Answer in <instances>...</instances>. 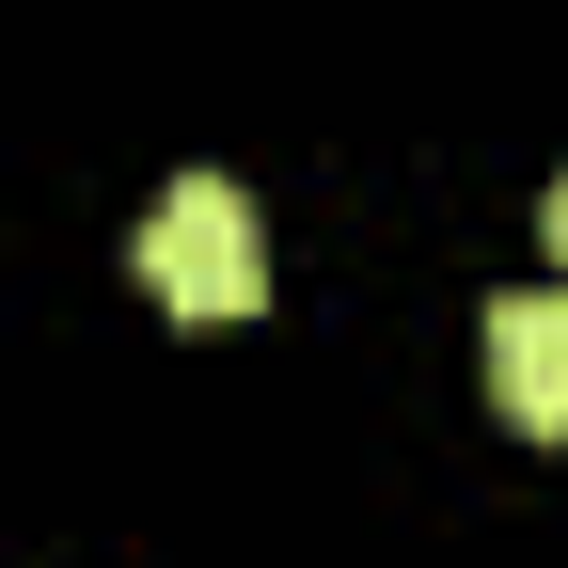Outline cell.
Segmentation results:
<instances>
[{"label":"cell","mask_w":568,"mask_h":568,"mask_svg":"<svg viewBox=\"0 0 568 568\" xmlns=\"http://www.w3.org/2000/svg\"><path fill=\"white\" fill-rule=\"evenodd\" d=\"M489 410L537 426V443H568V301H552V284L489 301Z\"/></svg>","instance_id":"obj_2"},{"label":"cell","mask_w":568,"mask_h":568,"mask_svg":"<svg viewBox=\"0 0 568 568\" xmlns=\"http://www.w3.org/2000/svg\"><path fill=\"white\" fill-rule=\"evenodd\" d=\"M552 268H568V174H552Z\"/></svg>","instance_id":"obj_3"},{"label":"cell","mask_w":568,"mask_h":568,"mask_svg":"<svg viewBox=\"0 0 568 568\" xmlns=\"http://www.w3.org/2000/svg\"><path fill=\"white\" fill-rule=\"evenodd\" d=\"M126 268H142V301L190 316V332H222V316H253V301H268V237H253L237 174H174L159 205H142Z\"/></svg>","instance_id":"obj_1"}]
</instances>
